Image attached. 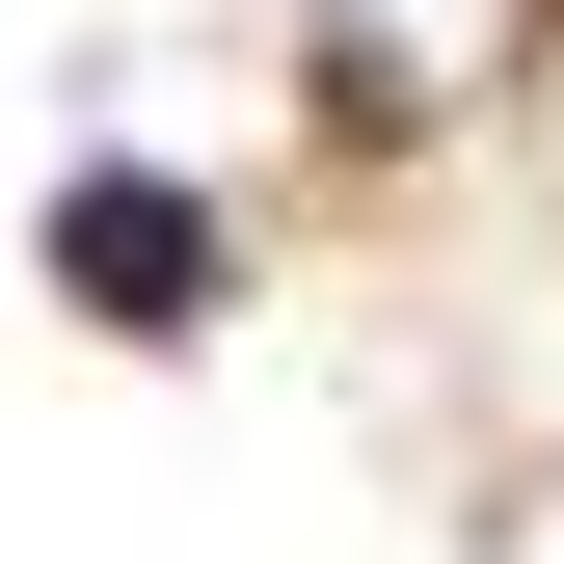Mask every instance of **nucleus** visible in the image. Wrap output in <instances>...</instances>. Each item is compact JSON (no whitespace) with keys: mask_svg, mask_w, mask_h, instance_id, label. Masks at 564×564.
I'll return each instance as SVG.
<instances>
[{"mask_svg":"<svg viewBox=\"0 0 564 564\" xmlns=\"http://www.w3.org/2000/svg\"><path fill=\"white\" fill-rule=\"evenodd\" d=\"M28 269H54L108 349H216V296H242V216H216L188 162H82V188L28 216Z\"/></svg>","mask_w":564,"mask_h":564,"instance_id":"nucleus-1","label":"nucleus"},{"mask_svg":"<svg viewBox=\"0 0 564 564\" xmlns=\"http://www.w3.org/2000/svg\"><path fill=\"white\" fill-rule=\"evenodd\" d=\"M538 28H564V0H538Z\"/></svg>","mask_w":564,"mask_h":564,"instance_id":"nucleus-2","label":"nucleus"}]
</instances>
